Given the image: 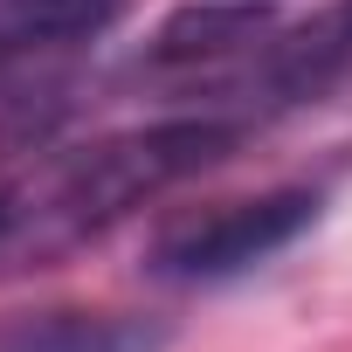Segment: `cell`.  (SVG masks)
I'll list each match as a JSON object with an SVG mask.
<instances>
[{
	"label": "cell",
	"mask_w": 352,
	"mask_h": 352,
	"mask_svg": "<svg viewBox=\"0 0 352 352\" xmlns=\"http://www.w3.org/2000/svg\"><path fill=\"white\" fill-rule=\"evenodd\" d=\"M228 145H235V118L194 111V118H159V124L90 138V145L35 166L28 180L0 187V270H35V263L69 256L76 242L104 235L131 208L194 180Z\"/></svg>",
	"instance_id": "cell-1"
},
{
	"label": "cell",
	"mask_w": 352,
	"mask_h": 352,
	"mask_svg": "<svg viewBox=\"0 0 352 352\" xmlns=\"http://www.w3.org/2000/svg\"><path fill=\"white\" fill-rule=\"evenodd\" d=\"M318 187H276L256 201H228L214 214H194L180 228H166L152 249V276L166 283H228L256 263H270L276 249H290L311 221H318Z\"/></svg>",
	"instance_id": "cell-2"
},
{
	"label": "cell",
	"mask_w": 352,
	"mask_h": 352,
	"mask_svg": "<svg viewBox=\"0 0 352 352\" xmlns=\"http://www.w3.org/2000/svg\"><path fill=\"white\" fill-rule=\"evenodd\" d=\"M0 352H166V331L118 311H42L0 324Z\"/></svg>",
	"instance_id": "cell-3"
},
{
	"label": "cell",
	"mask_w": 352,
	"mask_h": 352,
	"mask_svg": "<svg viewBox=\"0 0 352 352\" xmlns=\"http://www.w3.org/2000/svg\"><path fill=\"white\" fill-rule=\"evenodd\" d=\"M118 14V0H8L0 8V56L49 49V42H83Z\"/></svg>",
	"instance_id": "cell-4"
},
{
	"label": "cell",
	"mask_w": 352,
	"mask_h": 352,
	"mask_svg": "<svg viewBox=\"0 0 352 352\" xmlns=\"http://www.w3.org/2000/svg\"><path fill=\"white\" fill-rule=\"evenodd\" d=\"M263 35V14L256 8H194V14H173L152 42V63H201V56H221V49H242Z\"/></svg>",
	"instance_id": "cell-5"
}]
</instances>
